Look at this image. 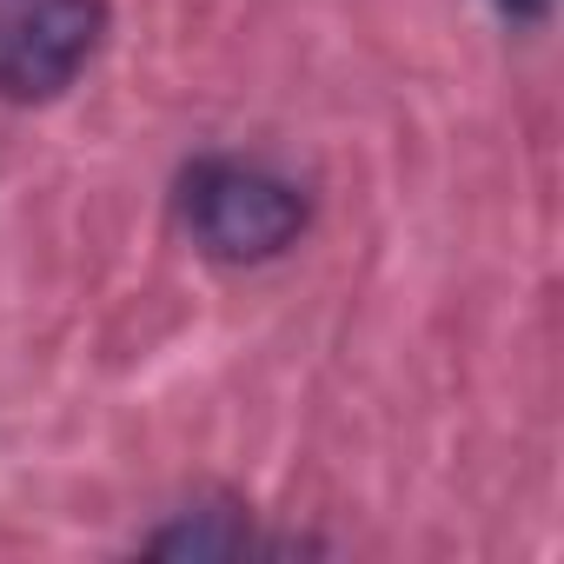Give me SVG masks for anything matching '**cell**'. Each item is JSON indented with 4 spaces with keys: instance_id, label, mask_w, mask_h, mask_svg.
<instances>
[{
    "instance_id": "3",
    "label": "cell",
    "mask_w": 564,
    "mask_h": 564,
    "mask_svg": "<svg viewBox=\"0 0 564 564\" xmlns=\"http://www.w3.org/2000/svg\"><path fill=\"white\" fill-rule=\"evenodd\" d=\"M153 557H252V551H306V538H265L246 511H180L147 538Z\"/></svg>"
},
{
    "instance_id": "2",
    "label": "cell",
    "mask_w": 564,
    "mask_h": 564,
    "mask_svg": "<svg viewBox=\"0 0 564 564\" xmlns=\"http://www.w3.org/2000/svg\"><path fill=\"white\" fill-rule=\"evenodd\" d=\"M107 34V0H0V100H61Z\"/></svg>"
},
{
    "instance_id": "1",
    "label": "cell",
    "mask_w": 564,
    "mask_h": 564,
    "mask_svg": "<svg viewBox=\"0 0 564 564\" xmlns=\"http://www.w3.org/2000/svg\"><path fill=\"white\" fill-rule=\"evenodd\" d=\"M180 219H186V232L206 259L265 265L286 246H300V232L313 219V199L300 193V180H286L265 160L206 153L180 180Z\"/></svg>"
}]
</instances>
